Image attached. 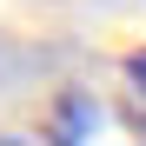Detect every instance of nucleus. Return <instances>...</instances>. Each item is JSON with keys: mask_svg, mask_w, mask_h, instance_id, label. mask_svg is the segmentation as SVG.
I'll return each instance as SVG.
<instances>
[{"mask_svg": "<svg viewBox=\"0 0 146 146\" xmlns=\"http://www.w3.org/2000/svg\"><path fill=\"white\" fill-rule=\"evenodd\" d=\"M86 133H93V93H60L53 100V113H46V146H86Z\"/></svg>", "mask_w": 146, "mask_h": 146, "instance_id": "nucleus-1", "label": "nucleus"}, {"mask_svg": "<svg viewBox=\"0 0 146 146\" xmlns=\"http://www.w3.org/2000/svg\"><path fill=\"white\" fill-rule=\"evenodd\" d=\"M126 80L146 93V46H133V53H126Z\"/></svg>", "mask_w": 146, "mask_h": 146, "instance_id": "nucleus-2", "label": "nucleus"}, {"mask_svg": "<svg viewBox=\"0 0 146 146\" xmlns=\"http://www.w3.org/2000/svg\"><path fill=\"white\" fill-rule=\"evenodd\" d=\"M0 146H27V139H13V133H0Z\"/></svg>", "mask_w": 146, "mask_h": 146, "instance_id": "nucleus-3", "label": "nucleus"}]
</instances>
